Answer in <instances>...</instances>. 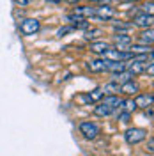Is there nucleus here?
<instances>
[{
    "label": "nucleus",
    "mask_w": 154,
    "mask_h": 156,
    "mask_svg": "<svg viewBox=\"0 0 154 156\" xmlns=\"http://www.w3.org/2000/svg\"><path fill=\"white\" fill-rule=\"evenodd\" d=\"M147 129L145 128H128L124 131V140L129 144V146H136V144H140V142H144L145 138H147Z\"/></svg>",
    "instance_id": "obj_1"
},
{
    "label": "nucleus",
    "mask_w": 154,
    "mask_h": 156,
    "mask_svg": "<svg viewBox=\"0 0 154 156\" xmlns=\"http://www.w3.org/2000/svg\"><path fill=\"white\" fill-rule=\"evenodd\" d=\"M78 129H80V133L83 135L85 140H94L99 136L101 133V128L97 126L94 121H82L80 124H78Z\"/></svg>",
    "instance_id": "obj_2"
},
{
    "label": "nucleus",
    "mask_w": 154,
    "mask_h": 156,
    "mask_svg": "<svg viewBox=\"0 0 154 156\" xmlns=\"http://www.w3.org/2000/svg\"><path fill=\"white\" fill-rule=\"evenodd\" d=\"M41 30V21L36 18H25L19 23V32L23 36H34Z\"/></svg>",
    "instance_id": "obj_3"
},
{
    "label": "nucleus",
    "mask_w": 154,
    "mask_h": 156,
    "mask_svg": "<svg viewBox=\"0 0 154 156\" xmlns=\"http://www.w3.org/2000/svg\"><path fill=\"white\" fill-rule=\"evenodd\" d=\"M108 62H110V60L99 57V58H94V60H89L85 64V68L89 69L90 73H105V71H108Z\"/></svg>",
    "instance_id": "obj_4"
},
{
    "label": "nucleus",
    "mask_w": 154,
    "mask_h": 156,
    "mask_svg": "<svg viewBox=\"0 0 154 156\" xmlns=\"http://www.w3.org/2000/svg\"><path fill=\"white\" fill-rule=\"evenodd\" d=\"M133 25L140 29H152V14H145V12H136L133 16Z\"/></svg>",
    "instance_id": "obj_5"
},
{
    "label": "nucleus",
    "mask_w": 154,
    "mask_h": 156,
    "mask_svg": "<svg viewBox=\"0 0 154 156\" xmlns=\"http://www.w3.org/2000/svg\"><path fill=\"white\" fill-rule=\"evenodd\" d=\"M103 90H101V87H96L92 89L90 92H85V94H82L80 96V99L83 101V103H87V105H92V103H99L101 99H103Z\"/></svg>",
    "instance_id": "obj_6"
},
{
    "label": "nucleus",
    "mask_w": 154,
    "mask_h": 156,
    "mask_svg": "<svg viewBox=\"0 0 154 156\" xmlns=\"http://www.w3.org/2000/svg\"><path fill=\"white\" fill-rule=\"evenodd\" d=\"M152 99H154V96H152V92H138L136 94V98H135V105H136V108H151L152 107Z\"/></svg>",
    "instance_id": "obj_7"
},
{
    "label": "nucleus",
    "mask_w": 154,
    "mask_h": 156,
    "mask_svg": "<svg viewBox=\"0 0 154 156\" xmlns=\"http://www.w3.org/2000/svg\"><path fill=\"white\" fill-rule=\"evenodd\" d=\"M114 41H115V44H117V50H128L129 44L133 43V37L128 36L126 32H117L115 36H114Z\"/></svg>",
    "instance_id": "obj_8"
},
{
    "label": "nucleus",
    "mask_w": 154,
    "mask_h": 156,
    "mask_svg": "<svg viewBox=\"0 0 154 156\" xmlns=\"http://www.w3.org/2000/svg\"><path fill=\"white\" fill-rule=\"evenodd\" d=\"M138 92H140V85L136 83L135 80H131V82H126V83H122V85H121V94H126L128 98L136 96Z\"/></svg>",
    "instance_id": "obj_9"
},
{
    "label": "nucleus",
    "mask_w": 154,
    "mask_h": 156,
    "mask_svg": "<svg viewBox=\"0 0 154 156\" xmlns=\"http://www.w3.org/2000/svg\"><path fill=\"white\" fill-rule=\"evenodd\" d=\"M94 16L108 21V20H112L114 16H115V7H112V5H101V7H96V14H94Z\"/></svg>",
    "instance_id": "obj_10"
},
{
    "label": "nucleus",
    "mask_w": 154,
    "mask_h": 156,
    "mask_svg": "<svg viewBox=\"0 0 154 156\" xmlns=\"http://www.w3.org/2000/svg\"><path fill=\"white\" fill-rule=\"evenodd\" d=\"M128 51H131L133 55H151L152 53V46H145V44H138V43H131Z\"/></svg>",
    "instance_id": "obj_11"
},
{
    "label": "nucleus",
    "mask_w": 154,
    "mask_h": 156,
    "mask_svg": "<svg viewBox=\"0 0 154 156\" xmlns=\"http://www.w3.org/2000/svg\"><path fill=\"white\" fill-rule=\"evenodd\" d=\"M110 48H112V46H110L106 41H92V43H90V51L96 53V55H105Z\"/></svg>",
    "instance_id": "obj_12"
},
{
    "label": "nucleus",
    "mask_w": 154,
    "mask_h": 156,
    "mask_svg": "<svg viewBox=\"0 0 154 156\" xmlns=\"http://www.w3.org/2000/svg\"><path fill=\"white\" fill-rule=\"evenodd\" d=\"M154 41V32L152 29H144L138 34V44H145V46H152Z\"/></svg>",
    "instance_id": "obj_13"
},
{
    "label": "nucleus",
    "mask_w": 154,
    "mask_h": 156,
    "mask_svg": "<svg viewBox=\"0 0 154 156\" xmlns=\"http://www.w3.org/2000/svg\"><path fill=\"white\" fill-rule=\"evenodd\" d=\"M103 103H105L106 107H110L112 110H121V107H122V98L121 96H103V99H101Z\"/></svg>",
    "instance_id": "obj_14"
},
{
    "label": "nucleus",
    "mask_w": 154,
    "mask_h": 156,
    "mask_svg": "<svg viewBox=\"0 0 154 156\" xmlns=\"http://www.w3.org/2000/svg\"><path fill=\"white\" fill-rule=\"evenodd\" d=\"M101 90H103V94L105 96H119L121 94V85L117 83V82H108V83H105L103 87H101Z\"/></svg>",
    "instance_id": "obj_15"
},
{
    "label": "nucleus",
    "mask_w": 154,
    "mask_h": 156,
    "mask_svg": "<svg viewBox=\"0 0 154 156\" xmlns=\"http://www.w3.org/2000/svg\"><path fill=\"white\" fill-rule=\"evenodd\" d=\"M75 16H78V18L82 20H87L90 18V16H94L96 14V7H89V5H80V7H76L75 9V12H73Z\"/></svg>",
    "instance_id": "obj_16"
},
{
    "label": "nucleus",
    "mask_w": 154,
    "mask_h": 156,
    "mask_svg": "<svg viewBox=\"0 0 154 156\" xmlns=\"http://www.w3.org/2000/svg\"><path fill=\"white\" fill-rule=\"evenodd\" d=\"M112 78H114V82H117L119 85H122V83H126V82H131V80L135 78V75L129 73L128 69H124V71H121V73H114Z\"/></svg>",
    "instance_id": "obj_17"
},
{
    "label": "nucleus",
    "mask_w": 154,
    "mask_h": 156,
    "mask_svg": "<svg viewBox=\"0 0 154 156\" xmlns=\"http://www.w3.org/2000/svg\"><path fill=\"white\" fill-rule=\"evenodd\" d=\"M114 112H115V110H112L110 107H106L103 101H99V103H97V107L94 108V115H96V117H108V115H112Z\"/></svg>",
    "instance_id": "obj_18"
},
{
    "label": "nucleus",
    "mask_w": 154,
    "mask_h": 156,
    "mask_svg": "<svg viewBox=\"0 0 154 156\" xmlns=\"http://www.w3.org/2000/svg\"><path fill=\"white\" fill-rule=\"evenodd\" d=\"M99 36H103V30L101 29H87L85 30V34H83V37L87 39V41H94L96 37H99Z\"/></svg>",
    "instance_id": "obj_19"
},
{
    "label": "nucleus",
    "mask_w": 154,
    "mask_h": 156,
    "mask_svg": "<svg viewBox=\"0 0 154 156\" xmlns=\"http://www.w3.org/2000/svg\"><path fill=\"white\" fill-rule=\"evenodd\" d=\"M121 110H126V112L133 114V112L136 110L135 99H133V98H128V99H122V107H121Z\"/></svg>",
    "instance_id": "obj_20"
},
{
    "label": "nucleus",
    "mask_w": 154,
    "mask_h": 156,
    "mask_svg": "<svg viewBox=\"0 0 154 156\" xmlns=\"http://www.w3.org/2000/svg\"><path fill=\"white\" fill-rule=\"evenodd\" d=\"M117 119H119L121 122L128 124V122L131 121V114H129V112H126V110H119V114H117Z\"/></svg>",
    "instance_id": "obj_21"
},
{
    "label": "nucleus",
    "mask_w": 154,
    "mask_h": 156,
    "mask_svg": "<svg viewBox=\"0 0 154 156\" xmlns=\"http://www.w3.org/2000/svg\"><path fill=\"white\" fill-rule=\"evenodd\" d=\"M73 27H71V25H64V27H60V29L57 30V37L60 39V37H64V36H68V34H71V32H73Z\"/></svg>",
    "instance_id": "obj_22"
},
{
    "label": "nucleus",
    "mask_w": 154,
    "mask_h": 156,
    "mask_svg": "<svg viewBox=\"0 0 154 156\" xmlns=\"http://www.w3.org/2000/svg\"><path fill=\"white\" fill-rule=\"evenodd\" d=\"M131 27H133L131 23H114V29L119 30V32H121V30H124V32H126V30H129Z\"/></svg>",
    "instance_id": "obj_23"
},
{
    "label": "nucleus",
    "mask_w": 154,
    "mask_h": 156,
    "mask_svg": "<svg viewBox=\"0 0 154 156\" xmlns=\"http://www.w3.org/2000/svg\"><path fill=\"white\" fill-rule=\"evenodd\" d=\"M147 151L149 153H154V138L152 136H149V140H147Z\"/></svg>",
    "instance_id": "obj_24"
},
{
    "label": "nucleus",
    "mask_w": 154,
    "mask_h": 156,
    "mask_svg": "<svg viewBox=\"0 0 154 156\" xmlns=\"http://www.w3.org/2000/svg\"><path fill=\"white\" fill-rule=\"evenodd\" d=\"M144 12L145 14H152V2H149V4L144 5Z\"/></svg>",
    "instance_id": "obj_25"
},
{
    "label": "nucleus",
    "mask_w": 154,
    "mask_h": 156,
    "mask_svg": "<svg viewBox=\"0 0 154 156\" xmlns=\"http://www.w3.org/2000/svg\"><path fill=\"white\" fill-rule=\"evenodd\" d=\"M14 2H16V4H19V5H29L32 0H14Z\"/></svg>",
    "instance_id": "obj_26"
},
{
    "label": "nucleus",
    "mask_w": 154,
    "mask_h": 156,
    "mask_svg": "<svg viewBox=\"0 0 154 156\" xmlns=\"http://www.w3.org/2000/svg\"><path fill=\"white\" fill-rule=\"evenodd\" d=\"M145 115L149 117V119H152V107H151V108H145Z\"/></svg>",
    "instance_id": "obj_27"
},
{
    "label": "nucleus",
    "mask_w": 154,
    "mask_h": 156,
    "mask_svg": "<svg viewBox=\"0 0 154 156\" xmlns=\"http://www.w3.org/2000/svg\"><path fill=\"white\" fill-rule=\"evenodd\" d=\"M90 2H101V4H105V5H110V0H90Z\"/></svg>",
    "instance_id": "obj_28"
},
{
    "label": "nucleus",
    "mask_w": 154,
    "mask_h": 156,
    "mask_svg": "<svg viewBox=\"0 0 154 156\" xmlns=\"http://www.w3.org/2000/svg\"><path fill=\"white\" fill-rule=\"evenodd\" d=\"M46 2H48V4H62L64 0H46Z\"/></svg>",
    "instance_id": "obj_29"
},
{
    "label": "nucleus",
    "mask_w": 154,
    "mask_h": 156,
    "mask_svg": "<svg viewBox=\"0 0 154 156\" xmlns=\"http://www.w3.org/2000/svg\"><path fill=\"white\" fill-rule=\"evenodd\" d=\"M64 2H71V4H76V2H80V0H64Z\"/></svg>",
    "instance_id": "obj_30"
},
{
    "label": "nucleus",
    "mask_w": 154,
    "mask_h": 156,
    "mask_svg": "<svg viewBox=\"0 0 154 156\" xmlns=\"http://www.w3.org/2000/svg\"><path fill=\"white\" fill-rule=\"evenodd\" d=\"M119 2H138V0H119Z\"/></svg>",
    "instance_id": "obj_31"
},
{
    "label": "nucleus",
    "mask_w": 154,
    "mask_h": 156,
    "mask_svg": "<svg viewBox=\"0 0 154 156\" xmlns=\"http://www.w3.org/2000/svg\"><path fill=\"white\" fill-rule=\"evenodd\" d=\"M151 2H152V0H151Z\"/></svg>",
    "instance_id": "obj_32"
}]
</instances>
